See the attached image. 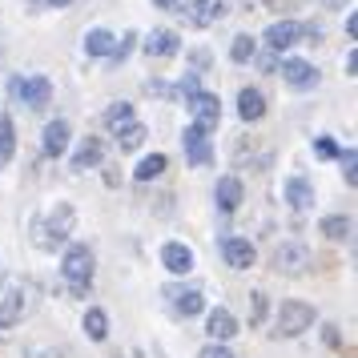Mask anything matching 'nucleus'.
Instances as JSON below:
<instances>
[{
	"label": "nucleus",
	"mask_w": 358,
	"mask_h": 358,
	"mask_svg": "<svg viewBox=\"0 0 358 358\" xmlns=\"http://www.w3.org/2000/svg\"><path fill=\"white\" fill-rule=\"evenodd\" d=\"M254 52H258V45H254V36H234V49H229V57L238 61V65H245V61H254Z\"/></svg>",
	"instance_id": "nucleus-29"
},
{
	"label": "nucleus",
	"mask_w": 358,
	"mask_h": 358,
	"mask_svg": "<svg viewBox=\"0 0 358 358\" xmlns=\"http://www.w3.org/2000/svg\"><path fill=\"white\" fill-rule=\"evenodd\" d=\"M117 133V149L121 153H137V149L145 145V137H149V129L141 125V121H125L121 129H113Z\"/></svg>",
	"instance_id": "nucleus-20"
},
{
	"label": "nucleus",
	"mask_w": 358,
	"mask_h": 358,
	"mask_svg": "<svg viewBox=\"0 0 358 358\" xmlns=\"http://www.w3.org/2000/svg\"><path fill=\"white\" fill-rule=\"evenodd\" d=\"M326 4H334V8H338V4H342V0H326Z\"/></svg>",
	"instance_id": "nucleus-42"
},
{
	"label": "nucleus",
	"mask_w": 358,
	"mask_h": 358,
	"mask_svg": "<svg viewBox=\"0 0 358 358\" xmlns=\"http://www.w3.org/2000/svg\"><path fill=\"white\" fill-rule=\"evenodd\" d=\"M222 258H226L229 270H254L258 266V245L250 238H226L222 242Z\"/></svg>",
	"instance_id": "nucleus-6"
},
{
	"label": "nucleus",
	"mask_w": 358,
	"mask_h": 358,
	"mask_svg": "<svg viewBox=\"0 0 358 358\" xmlns=\"http://www.w3.org/2000/svg\"><path fill=\"white\" fill-rule=\"evenodd\" d=\"M210 61H213L210 49H197L194 52V73H206V69H210Z\"/></svg>",
	"instance_id": "nucleus-35"
},
{
	"label": "nucleus",
	"mask_w": 358,
	"mask_h": 358,
	"mask_svg": "<svg viewBox=\"0 0 358 358\" xmlns=\"http://www.w3.org/2000/svg\"><path fill=\"white\" fill-rule=\"evenodd\" d=\"M197 358H238V355L229 350L226 342H206V346H201V355H197Z\"/></svg>",
	"instance_id": "nucleus-31"
},
{
	"label": "nucleus",
	"mask_w": 358,
	"mask_h": 358,
	"mask_svg": "<svg viewBox=\"0 0 358 358\" xmlns=\"http://www.w3.org/2000/svg\"><path fill=\"white\" fill-rule=\"evenodd\" d=\"M85 334L93 342H105L109 338V314L101 306H93V310H85Z\"/></svg>",
	"instance_id": "nucleus-25"
},
{
	"label": "nucleus",
	"mask_w": 358,
	"mask_h": 358,
	"mask_svg": "<svg viewBox=\"0 0 358 358\" xmlns=\"http://www.w3.org/2000/svg\"><path fill=\"white\" fill-rule=\"evenodd\" d=\"M73 229H77V210L61 201V206H52L45 217L33 222V245L45 250V254H49V250H61V245L73 238Z\"/></svg>",
	"instance_id": "nucleus-1"
},
{
	"label": "nucleus",
	"mask_w": 358,
	"mask_h": 358,
	"mask_svg": "<svg viewBox=\"0 0 358 358\" xmlns=\"http://www.w3.org/2000/svg\"><path fill=\"white\" fill-rule=\"evenodd\" d=\"M49 101H52L49 77H24V105H29V109H45Z\"/></svg>",
	"instance_id": "nucleus-21"
},
{
	"label": "nucleus",
	"mask_w": 358,
	"mask_h": 358,
	"mask_svg": "<svg viewBox=\"0 0 358 358\" xmlns=\"http://www.w3.org/2000/svg\"><path fill=\"white\" fill-rule=\"evenodd\" d=\"M165 153H149V157H141V165H137V169H133V178L137 181H153V178H162L165 173Z\"/></svg>",
	"instance_id": "nucleus-27"
},
{
	"label": "nucleus",
	"mask_w": 358,
	"mask_h": 358,
	"mask_svg": "<svg viewBox=\"0 0 358 358\" xmlns=\"http://www.w3.org/2000/svg\"><path fill=\"white\" fill-rule=\"evenodd\" d=\"M101 162H105V141H101V137H85L81 145L73 149V169H77V173L97 169Z\"/></svg>",
	"instance_id": "nucleus-17"
},
{
	"label": "nucleus",
	"mask_w": 358,
	"mask_h": 358,
	"mask_svg": "<svg viewBox=\"0 0 358 358\" xmlns=\"http://www.w3.org/2000/svg\"><path fill=\"white\" fill-rule=\"evenodd\" d=\"M24 310H29V294L20 290V286H8V290L0 294V330H13V326H20Z\"/></svg>",
	"instance_id": "nucleus-7"
},
{
	"label": "nucleus",
	"mask_w": 358,
	"mask_h": 358,
	"mask_svg": "<svg viewBox=\"0 0 358 358\" xmlns=\"http://www.w3.org/2000/svg\"><path fill=\"white\" fill-rule=\"evenodd\" d=\"M189 113H194V125L213 129L222 121V101H217V93H197V97H189Z\"/></svg>",
	"instance_id": "nucleus-13"
},
{
	"label": "nucleus",
	"mask_w": 358,
	"mask_h": 358,
	"mask_svg": "<svg viewBox=\"0 0 358 358\" xmlns=\"http://www.w3.org/2000/svg\"><path fill=\"white\" fill-rule=\"evenodd\" d=\"M286 201H290L294 213H306L314 206V185L306 178H290L286 181Z\"/></svg>",
	"instance_id": "nucleus-19"
},
{
	"label": "nucleus",
	"mask_w": 358,
	"mask_h": 358,
	"mask_svg": "<svg viewBox=\"0 0 358 358\" xmlns=\"http://www.w3.org/2000/svg\"><path fill=\"white\" fill-rule=\"evenodd\" d=\"M178 49H181V36L173 33V29H153V33L145 36V52L149 57H173Z\"/></svg>",
	"instance_id": "nucleus-18"
},
{
	"label": "nucleus",
	"mask_w": 358,
	"mask_h": 358,
	"mask_svg": "<svg viewBox=\"0 0 358 358\" xmlns=\"http://www.w3.org/2000/svg\"><path fill=\"white\" fill-rule=\"evenodd\" d=\"M45 4H52V8H69L73 0H45Z\"/></svg>",
	"instance_id": "nucleus-41"
},
{
	"label": "nucleus",
	"mask_w": 358,
	"mask_h": 358,
	"mask_svg": "<svg viewBox=\"0 0 358 358\" xmlns=\"http://www.w3.org/2000/svg\"><path fill=\"white\" fill-rule=\"evenodd\" d=\"M318 153H322V157H338V145H334V141H330V137H318Z\"/></svg>",
	"instance_id": "nucleus-36"
},
{
	"label": "nucleus",
	"mask_w": 358,
	"mask_h": 358,
	"mask_svg": "<svg viewBox=\"0 0 358 358\" xmlns=\"http://www.w3.org/2000/svg\"><path fill=\"white\" fill-rule=\"evenodd\" d=\"M169 302L178 310L181 318H197V314H206V294L194 290V286H169Z\"/></svg>",
	"instance_id": "nucleus-11"
},
{
	"label": "nucleus",
	"mask_w": 358,
	"mask_h": 358,
	"mask_svg": "<svg viewBox=\"0 0 358 358\" xmlns=\"http://www.w3.org/2000/svg\"><path fill=\"white\" fill-rule=\"evenodd\" d=\"M13 153H17V129H13V117L0 113V165L13 162Z\"/></svg>",
	"instance_id": "nucleus-26"
},
{
	"label": "nucleus",
	"mask_w": 358,
	"mask_h": 358,
	"mask_svg": "<svg viewBox=\"0 0 358 358\" xmlns=\"http://www.w3.org/2000/svg\"><path fill=\"white\" fill-rule=\"evenodd\" d=\"M157 8H178V0H153Z\"/></svg>",
	"instance_id": "nucleus-40"
},
{
	"label": "nucleus",
	"mask_w": 358,
	"mask_h": 358,
	"mask_svg": "<svg viewBox=\"0 0 358 358\" xmlns=\"http://www.w3.org/2000/svg\"><path fill=\"white\" fill-rule=\"evenodd\" d=\"M250 298H254V326H262V322H266V294L254 290Z\"/></svg>",
	"instance_id": "nucleus-34"
},
{
	"label": "nucleus",
	"mask_w": 358,
	"mask_h": 358,
	"mask_svg": "<svg viewBox=\"0 0 358 358\" xmlns=\"http://www.w3.org/2000/svg\"><path fill=\"white\" fill-rule=\"evenodd\" d=\"M238 117H242V121H262V117H266V97H262V89H242V93H238Z\"/></svg>",
	"instance_id": "nucleus-22"
},
{
	"label": "nucleus",
	"mask_w": 358,
	"mask_h": 358,
	"mask_svg": "<svg viewBox=\"0 0 358 358\" xmlns=\"http://www.w3.org/2000/svg\"><path fill=\"white\" fill-rule=\"evenodd\" d=\"M350 226H355V222H350V217H346V213H330V217H322V238L326 242H350Z\"/></svg>",
	"instance_id": "nucleus-24"
},
{
	"label": "nucleus",
	"mask_w": 358,
	"mask_h": 358,
	"mask_svg": "<svg viewBox=\"0 0 358 358\" xmlns=\"http://www.w3.org/2000/svg\"><path fill=\"white\" fill-rule=\"evenodd\" d=\"M242 197H245V185H242V178H234V173H226V178L217 181V189H213V201H217L222 213H234L242 206Z\"/></svg>",
	"instance_id": "nucleus-14"
},
{
	"label": "nucleus",
	"mask_w": 358,
	"mask_h": 358,
	"mask_svg": "<svg viewBox=\"0 0 358 358\" xmlns=\"http://www.w3.org/2000/svg\"><path fill=\"white\" fill-rule=\"evenodd\" d=\"M69 137H73L69 121H65V117H57V121H49V125H45V133H41V145H45V153H49V157H61V153L69 149Z\"/></svg>",
	"instance_id": "nucleus-16"
},
{
	"label": "nucleus",
	"mask_w": 358,
	"mask_h": 358,
	"mask_svg": "<svg viewBox=\"0 0 358 358\" xmlns=\"http://www.w3.org/2000/svg\"><path fill=\"white\" fill-rule=\"evenodd\" d=\"M298 41H302V24H298V20H274V24L266 29V49H274L278 57L290 52Z\"/></svg>",
	"instance_id": "nucleus-8"
},
{
	"label": "nucleus",
	"mask_w": 358,
	"mask_h": 358,
	"mask_svg": "<svg viewBox=\"0 0 358 358\" xmlns=\"http://www.w3.org/2000/svg\"><path fill=\"white\" fill-rule=\"evenodd\" d=\"M162 266L169 274H189V270H194V250L185 242H165L162 245Z\"/></svg>",
	"instance_id": "nucleus-15"
},
{
	"label": "nucleus",
	"mask_w": 358,
	"mask_h": 358,
	"mask_svg": "<svg viewBox=\"0 0 358 358\" xmlns=\"http://www.w3.org/2000/svg\"><path fill=\"white\" fill-rule=\"evenodd\" d=\"M338 165H342V178H346V185H358V169H355V149H338Z\"/></svg>",
	"instance_id": "nucleus-30"
},
{
	"label": "nucleus",
	"mask_w": 358,
	"mask_h": 358,
	"mask_svg": "<svg viewBox=\"0 0 358 358\" xmlns=\"http://www.w3.org/2000/svg\"><path fill=\"white\" fill-rule=\"evenodd\" d=\"M133 45H137V36H133V33H125V36H121V41L113 45V61H125V57L133 52Z\"/></svg>",
	"instance_id": "nucleus-32"
},
{
	"label": "nucleus",
	"mask_w": 358,
	"mask_h": 358,
	"mask_svg": "<svg viewBox=\"0 0 358 358\" xmlns=\"http://www.w3.org/2000/svg\"><path fill=\"white\" fill-rule=\"evenodd\" d=\"M318 322V310L310 306V302H298V298H286L274 314V334L278 338H298V334H306L310 326Z\"/></svg>",
	"instance_id": "nucleus-3"
},
{
	"label": "nucleus",
	"mask_w": 358,
	"mask_h": 358,
	"mask_svg": "<svg viewBox=\"0 0 358 358\" xmlns=\"http://www.w3.org/2000/svg\"><path fill=\"white\" fill-rule=\"evenodd\" d=\"M282 81L290 85V89H298V93H306V89H314V85L322 81V73L310 65V61H302V57H290V61H282Z\"/></svg>",
	"instance_id": "nucleus-5"
},
{
	"label": "nucleus",
	"mask_w": 358,
	"mask_h": 358,
	"mask_svg": "<svg viewBox=\"0 0 358 358\" xmlns=\"http://www.w3.org/2000/svg\"><path fill=\"white\" fill-rule=\"evenodd\" d=\"M238 318L229 314L226 306H213L206 310V334H210V342H229V338H238Z\"/></svg>",
	"instance_id": "nucleus-10"
},
{
	"label": "nucleus",
	"mask_w": 358,
	"mask_h": 358,
	"mask_svg": "<svg viewBox=\"0 0 358 358\" xmlns=\"http://www.w3.org/2000/svg\"><path fill=\"white\" fill-rule=\"evenodd\" d=\"M346 73H350V77H355V73H358V52H355V49L346 52Z\"/></svg>",
	"instance_id": "nucleus-38"
},
{
	"label": "nucleus",
	"mask_w": 358,
	"mask_h": 358,
	"mask_svg": "<svg viewBox=\"0 0 358 358\" xmlns=\"http://www.w3.org/2000/svg\"><path fill=\"white\" fill-rule=\"evenodd\" d=\"M222 17H226V0H194V4H185V20L194 29H210Z\"/></svg>",
	"instance_id": "nucleus-12"
},
{
	"label": "nucleus",
	"mask_w": 358,
	"mask_h": 358,
	"mask_svg": "<svg viewBox=\"0 0 358 358\" xmlns=\"http://www.w3.org/2000/svg\"><path fill=\"white\" fill-rule=\"evenodd\" d=\"M254 57H258V69H262V73H274V69H278V52H274V49L254 52Z\"/></svg>",
	"instance_id": "nucleus-33"
},
{
	"label": "nucleus",
	"mask_w": 358,
	"mask_h": 358,
	"mask_svg": "<svg viewBox=\"0 0 358 358\" xmlns=\"http://www.w3.org/2000/svg\"><path fill=\"white\" fill-rule=\"evenodd\" d=\"M210 129H201V125H189V129L181 133V145H185V157H189V165H210L213 162V145L210 137H206Z\"/></svg>",
	"instance_id": "nucleus-9"
},
{
	"label": "nucleus",
	"mask_w": 358,
	"mask_h": 358,
	"mask_svg": "<svg viewBox=\"0 0 358 358\" xmlns=\"http://www.w3.org/2000/svg\"><path fill=\"white\" fill-rule=\"evenodd\" d=\"M310 270V250L302 242H282L274 250V274L286 278H302Z\"/></svg>",
	"instance_id": "nucleus-4"
},
{
	"label": "nucleus",
	"mask_w": 358,
	"mask_h": 358,
	"mask_svg": "<svg viewBox=\"0 0 358 358\" xmlns=\"http://www.w3.org/2000/svg\"><path fill=\"white\" fill-rule=\"evenodd\" d=\"M355 33H358V17L350 13V17H346V36H355Z\"/></svg>",
	"instance_id": "nucleus-39"
},
{
	"label": "nucleus",
	"mask_w": 358,
	"mask_h": 358,
	"mask_svg": "<svg viewBox=\"0 0 358 358\" xmlns=\"http://www.w3.org/2000/svg\"><path fill=\"white\" fill-rule=\"evenodd\" d=\"M61 274H65V282L73 286V294L89 290V282H93V274H97V254H93V245H85V242L69 245L65 262H61Z\"/></svg>",
	"instance_id": "nucleus-2"
},
{
	"label": "nucleus",
	"mask_w": 358,
	"mask_h": 358,
	"mask_svg": "<svg viewBox=\"0 0 358 358\" xmlns=\"http://www.w3.org/2000/svg\"><path fill=\"white\" fill-rule=\"evenodd\" d=\"M113 45H117V36L109 33V29L85 33V57H113Z\"/></svg>",
	"instance_id": "nucleus-23"
},
{
	"label": "nucleus",
	"mask_w": 358,
	"mask_h": 358,
	"mask_svg": "<svg viewBox=\"0 0 358 358\" xmlns=\"http://www.w3.org/2000/svg\"><path fill=\"white\" fill-rule=\"evenodd\" d=\"M125 121H133V105L129 101H117V105L105 109V125H109V129H121Z\"/></svg>",
	"instance_id": "nucleus-28"
},
{
	"label": "nucleus",
	"mask_w": 358,
	"mask_h": 358,
	"mask_svg": "<svg viewBox=\"0 0 358 358\" xmlns=\"http://www.w3.org/2000/svg\"><path fill=\"white\" fill-rule=\"evenodd\" d=\"M8 93H13V101H24V77H13L8 81Z\"/></svg>",
	"instance_id": "nucleus-37"
}]
</instances>
